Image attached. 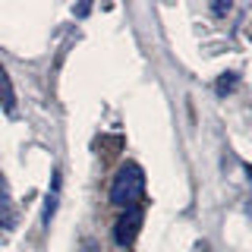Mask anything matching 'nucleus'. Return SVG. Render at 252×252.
Masks as SVG:
<instances>
[{"label":"nucleus","instance_id":"obj_2","mask_svg":"<svg viewBox=\"0 0 252 252\" xmlns=\"http://www.w3.org/2000/svg\"><path fill=\"white\" fill-rule=\"evenodd\" d=\"M139 227H142V211L126 208V215H120V220H117V227H114L117 246H132V240L139 236Z\"/></svg>","mask_w":252,"mask_h":252},{"label":"nucleus","instance_id":"obj_3","mask_svg":"<svg viewBox=\"0 0 252 252\" xmlns=\"http://www.w3.org/2000/svg\"><path fill=\"white\" fill-rule=\"evenodd\" d=\"M0 101H3L6 114H13V107H16V94H13L10 76H6V69H3V66H0Z\"/></svg>","mask_w":252,"mask_h":252},{"label":"nucleus","instance_id":"obj_4","mask_svg":"<svg viewBox=\"0 0 252 252\" xmlns=\"http://www.w3.org/2000/svg\"><path fill=\"white\" fill-rule=\"evenodd\" d=\"M10 208V192H6V183L0 180V211H6Z\"/></svg>","mask_w":252,"mask_h":252},{"label":"nucleus","instance_id":"obj_5","mask_svg":"<svg viewBox=\"0 0 252 252\" xmlns=\"http://www.w3.org/2000/svg\"><path fill=\"white\" fill-rule=\"evenodd\" d=\"M85 252H98V249H94V246H92V243H89V246H85Z\"/></svg>","mask_w":252,"mask_h":252},{"label":"nucleus","instance_id":"obj_1","mask_svg":"<svg viewBox=\"0 0 252 252\" xmlns=\"http://www.w3.org/2000/svg\"><path fill=\"white\" fill-rule=\"evenodd\" d=\"M145 192V173L139 164H120L114 183H110V202L120 208H136V202Z\"/></svg>","mask_w":252,"mask_h":252}]
</instances>
